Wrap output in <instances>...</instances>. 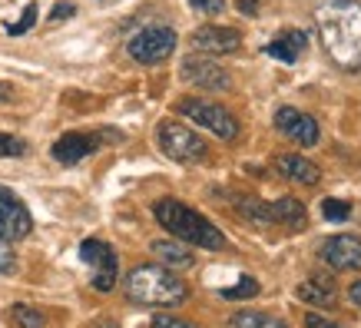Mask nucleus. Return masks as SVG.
Masks as SVG:
<instances>
[{
	"label": "nucleus",
	"instance_id": "nucleus-1",
	"mask_svg": "<svg viewBox=\"0 0 361 328\" xmlns=\"http://www.w3.org/2000/svg\"><path fill=\"white\" fill-rule=\"evenodd\" d=\"M325 54L351 73H361V4L358 0H322L315 11Z\"/></svg>",
	"mask_w": 361,
	"mask_h": 328
},
{
	"label": "nucleus",
	"instance_id": "nucleus-2",
	"mask_svg": "<svg viewBox=\"0 0 361 328\" xmlns=\"http://www.w3.org/2000/svg\"><path fill=\"white\" fill-rule=\"evenodd\" d=\"M153 216L173 239L186 242V245H199V249H209V252H219L229 245L226 232L216 229L202 212L189 209L186 202H179V199H159L153 206Z\"/></svg>",
	"mask_w": 361,
	"mask_h": 328
},
{
	"label": "nucleus",
	"instance_id": "nucleus-3",
	"mask_svg": "<svg viewBox=\"0 0 361 328\" xmlns=\"http://www.w3.org/2000/svg\"><path fill=\"white\" fill-rule=\"evenodd\" d=\"M126 296L140 305H156V308H173L183 305L189 298L186 282L173 275L166 265H136L126 275Z\"/></svg>",
	"mask_w": 361,
	"mask_h": 328
},
{
	"label": "nucleus",
	"instance_id": "nucleus-4",
	"mask_svg": "<svg viewBox=\"0 0 361 328\" xmlns=\"http://www.w3.org/2000/svg\"><path fill=\"white\" fill-rule=\"evenodd\" d=\"M156 142H159V150L173 163H199L209 153L206 140L189 130L186 123H176V120H163L156 126Z\"/></svg>",
	"mask_w": 361,
	"mask_h": 328
},
{
	"label": "nucleus",
	"instance_id": "nucleus-5",
	"mask_svg": "<svg viewBox=\"0 0 361 328\" xmlns=\"http://www.w3.org/2000/svg\"><path fill=\"white\" fill-rule=\"evenodd\" d=\"M130 56L136 60V63L142 66H156L163 63V60H169L176 50V30L173 27H163V23H156V27H142L136 37L130 40Z\"/></svg>",
	"mask_w": 361,
	"mask_h": 328
},
{
	"label": "nucleus",
	"instance_id": "nucleus-6",
	"mask_svg": "<svg viewBox=\"0 0 361 328\" xmlns=\"http://www.w3.org/2000/svg\"><path fill=\"white\" fill-rule=\"evenodd\" d=\"M176 109H179V113H186L192 123L206 126L209 133H216L219 140H235V136H239V123H235V116L226 113L222 107H216V103L186 97V99H179V103H176Z\"/></svg>",
	"mask_w": 361,
	"mask_h": 328
},
{
	"label": "nucleus",
	"instance_id": "nucleus-7",
	"mask_svg": "<svg viewBox=\"0 0 361 328\" xmlns=\"http://www.w3.org/2000/svg\"><path fill=\"white\" fill-rule=\"evenodd\" d=\"M179 77L186 80L189 87L209 90V93H226V90H232L229 70L219 66L216 60H206V56H186L183 66H179Z\"/></svg>",
	"mask_w": 361,
	"mask_h": 328
},
{
	"label": "nucleus",
	"instance_id": "nucleus-8",
	"mask_svg": "<svg viewBox=\"0 0 361 328\" xmlns=\"http://www.w3.org/2000/svg\"><path fill=\"white\" fill-rule=\"evenodd\" d=\"M80 259L87 265H93V288L99 292H110L113 285H116V252L106 245V242L99 239H87L80 245Z\"/></svg>",
	"mask_w": 361,
	"mask_h": 328
},
{
	"label": "nucleus",
	"instance_id": "nucleus-9",
	"mask_svg": "<svg viewBox=\"0 0 361 328\" xmlns=\"http://www.w3.org/2000/svg\"><path fill=\"white\" fill-rule=\"evenodd\" d=\"M30 229H33L30 209L23 206L7 186H0V239H7V242L27 239Z\"/></svg>",
	"mask_w": 361,
	"mask_h": 328
},
{
	"label": "nucleus",
	"instance_id": "nucleus-10",
	"mask_svg": "<svg viewBox=\"0 0 361 328\" xmlns=\"http://www.w3.org/2000/svg\"><path fill=\"white\" fill-rule=\"evenodd\" d=\"M275 130L288 136L298 146H315L318 142V123L295 107H279L275 109Z\"/></svg>",
	"mask_w": 361,
	"mask_h": 328
},
{
	"label": "nucleus",
	"instance_id": "nucleus-11",
	"mask_svg": "<svg viewBox=\"0 0 361 328\" xmlns=\"http://www.w3.org/2000/svg\"><path fill=\"white\" fill-rule=\"evenodd\" d=\"M322 262L331 265V269H361V239L358 236H348V232H341V236H331V239L322 242Z\"/></svg>",
	"mask_w": 361,
	"mask_h": 328
},
{
	"label": "nucleus",
	"instance_id": "nucleus-12",
	"mask_svg": "<svg viewBox=\"0 0 361 328\" xmlns=\"http://www.w3.org/2000/svg\"><path fill=\"white\" fill-rule=\"evenodd\" d=\"M192 47L202 50V54H235L242 47V33L235 27H216V23H206L192 33Z\"/></svg>",
	"mask_w": 361,
	"mask_h": 328
},
{
	"label": "nucleus",
	"instance_id": "nucleus-13",
	"mask_svg": "<svg viewBox=\"0 0 361 328\" xmlns=\"http://www.w3.org/2000/svg\"><path fill=\"white\" fill-rule=\"evenodd\" d=\"M99 150V140L93 133H63L60 140L54 142V159L63 166H77L80 159H87L90 153H97Z\"/></svg>",
	"mask_w": 361,
	"mask_h": 328
},
{
	"label": "nucleus",
	"instance_id": "nucleus-14",
	"mask_svg": "<svg viewBox=\"0 0 361 328\" xmlns=\"http://www.w3.org/2000/svg\"><path fill=\"white\" fill-rule=\"evenodd\" d=\"M308 50V33L305 30H295V27H288V30H279L265 44V54L275 56V60H282V63H298L302 60V54Z\"/></svg>",
	"mask_w": 361,
	"mask_h": 328
},
{
	"label": "nucleus",
	"instance_id": "nucleus-15",
	"mask_svg": "<svg viewBox=\"0 0 361 328\" xmlns=\"http://www.w3.org/2000/svg\"><path fill=\"white\" fill-rule=\"evenodd\" d=\"M275 169L285 176V179H292V183H302V186H315L322 173H318V166L305 156H295V153H282L275 159Z\"/></svg>",
	"mask_w": 361,
	"mask_h": 328
},
{
	"label": "nucleus",
	"instance_id": "nucleus-16",
	"mask_svg": "<svg viewBox=\"0 0 361 328\" xmlns=\"http://www.w3.org/2000/svg\"><path fill=\"white\" fill-rule=\"evenodd\" d=\"M305 206L298 199H279V202H269V222H282L288 229H302L305 226Z\"/></svg>",
	"mask_w": 361,
	"mask_h": 328
},
{
	"label": "nucleus",
	"instance_id": "nucleus-17",
	"mask_svg": "<svg viewBox=\"0 0 361 328\" xmlns=\"http://www.w3.org/2000/svg\"><path fill=\"white\" fill-rule=\"evenodd\" d=\"M153 255L166 265V269H189V265H192V252H189L186 245L173 242V239L153 242Z\"/></svg>",
	"mask_w": 361,
	"mask_h": 328
},
{
	"label": "nucleus",
	"instance_id": "nucleus-18",
	"mask_svg": "<svg viewBox=\"0 0 361 328\" xmlns=\"http://www.w3.org/2000/svg\"><path fill=\"white\" fill-rule=\"evenodd\" d=\"M298 298H302V302H308V305L331 308V302H335V288H331V285H325L322 279H308V282L298 285Z\"/></svg>",
	"mask_w": 361,
	"mask_h": 328
},
{
	"label": "nucleus",
	"instance_id": "nucleus-19",
	"mask_svg": "<svg viewBox=\"0 0 361 328\" xmlns=\"http://www.w3.org/2000/svg\"><path fill=\"white\" fill-rule=\"evenodd\" d=\"M229 328H285V322H279L269 312H252V308H242L229 318Z\"/></svg>",
	"mask_w": 361,
	"mask_h": 328
},
{
	"label": "nucleus",
	"instance_id": "nucleus-20",
	"mask_svg": "<svg viewBox=\"0 0 361 328\" xmlns=\"http://www.w3.org/2000/svg\"><path fill=\"white\" fill-rule=\"evenodd\" d=\"M11 318L20 328H44L47 325V315H44V312H40V308H30V305H13L11 308Z\"/></svg>",
	"mask_w": 361,
	"mask_h": 328
},
{
	"label": "nucleus",
	"instance_id": "nucleus-21",
	"mask_svg": "<svg viewBox=\"0 0 361 328\" xmlns=\"http://www.w3.org/2000/svg\"><path fill=\"white\" fill-rule=\"evenodd\" d=\"M33 23H37V4H27V7H23V13H20V20H17V23H7L4 30L11 33V37H23V33L30 30Z\"/></svg>",
	"mask_w": 361,
	"mask_h": 328
},
{
	"label": "nucleus",
	"instance_id": "nucleus-22",
	"mask_svg": "<svg viewBox=\"0 0 361 328\" xmlns=\"http://www.w3.org/2000/svg\"><path fill=\"white\" fill-rule=\"evenodd\" d=\"M255 292H259V282H255V279H249V275H242L235 288H222V298L235 302V298H252Z\"/></svg>",
	"mask_w": 361,
	"mask_h": 328
},
{
	"label": "nucleus",
	"instance_id": "nucleus-23",
	"mask_svg": "<svg viewBox=\"0 0 361 328\" xmlns=\"http://www.w3.org/2000/svg\"><path fill=\"white\" fill-rule=\"evenodd\" d=\"M27 153V142L20 136H13V133H0V156L4 159H11V156H23Z\"/></svg>",
	"mask_w": 361,
	"mask_h": 328
},
{
	"label": "nucleus",
	"instance_id": "nucleus-24",
	"mask_svg": "<svg viewBox=\"0 0 361 328\" xmlns=\"http://www.w3.org/2000/svg\"><path fill=\"white\" fill-rule=\"evenodd\" d=\"M322 212H325V219H331V222H345V219H351V206L348 202H341V199H325V202H322Z\"/></svg>",
	"mask_w": 361,
	"mask_h": 328
},
{
	"label": "nucleus",
	"instance_id": "nucleus-25",
	"mask_svg": "<svg viewBox=\"0 0 361 328\" xmlns=\"http://www.w3.org/2000/svg\"><path fill=\"white\" fill-rule=\"evenodd\" d=\"M17 272V252L7 239H0V275H11Z\"/></svg>",
	"mask_w": 361,
	"mask_h": 328
},
{
	"label": "nucleus",
	"instance_id": "nucleus-26",
	"mask_svg": "<svg viewBox=\"0 0 361 328\" xmlns=\"http://www.w3.org/2000/svg\"><path fill=\"white\" fill-rule=\"evenodd\" d=\"M153 328H199V325H192V322H186V318L156 315V318H153Z\"/></svg>",
	"mask_w": 361,
	"mask_h": 328
},
{
	"label": "nucleus",
	"instance_id": "nucleus-27",
	"mask_svg": "<svg viewBox=\"0 0 361 328\" xmlns=\"http://www.w3.org/2000/svg\"><path fill=\"white\" fill-rule=\"evenodd\" d=\"M196 11H202V13H209V17H216V13H222L226 11V0H189Z\"/></svg>",
	"mask_w": 361,
	"mask_h": 328
},
{
	"label": "nucleus",
	"instance_id": "nucleus-28",
	"mask_svg": "<svg viewBox=\"0 0 361 328\" xmlns=\"http://www.w3.org/2000/svg\"><path fill=\"white\" fill-rule=\"evenodd\" d=\"M73 13H77V7H73L70 0H63V4H56L54 11H50V20H54V23H60V20H70Z\"/></svg>",
	"mask_w": 361,
	"mask_h": 328
},
{
	"label": "nucleus",
	"instance_id": "nucleus-29",
	"mask_svg": "<svg viewBox=\"0 0 361 328\" xmlns=\"http://www.w3.org/2000/svg\"><path fill=\"white\" fill-rule=\"evenodd\" d=\"M235 7H239V13H245V17H255V13H259V0H235Z\"/></svg>",
	"mask_w": 361,
	"mask_h": 328
},
{
	"label": "nucleus",
	"instance_id": "nucleus-30",
	"mask_svg": "<svg viewBox=\"0 0 361 328\" xmlns=\"http://www.w3.org/2000/svg\"><path fill=\"white\" fill-rule=\"evenodd\" d=\"M305 328H341L335 322H325L322 315H305Z\"/></svg>",
	"mask_w": 361,
	"mask_h": 328
},
{
	"label": "nucleus",
	"instance_id": "nucleus-31",
	"mask_svg": "<svg viewBox=\"0 0 361 328\" xmlns=\"http://www.w3.org/2000/svg\"><path fill=\"white\" fill-rule=\"evenodd\" d=\"M348 296H351V302H355V305L361 308V282L351 285V288H348Z\"/></svg>",
	"mask_w": 361,
	"mask_h": 328
},
{
	"label": "nucleus",
	"instance_id": "nucleus-32",
	"mask_svg": "<svg viewBox=\"0 0 361 328\" xmlns=\"http://www.w3.org/2000/svg\"><path fill=\"white\" fill-rule=\"evenodd\" d=\"M99 328H116V325H113V322H103V325H99Z\"/></svg>",
	"mask_w": 361,
	"mask_h": 328
}]
</instances>
